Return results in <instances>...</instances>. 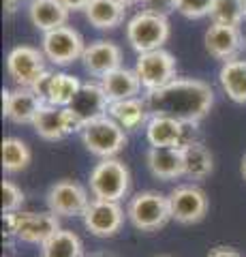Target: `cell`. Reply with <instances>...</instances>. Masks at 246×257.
Masks as SVG:
<instances>
[{"instance_id":"e575fe53","label":"cell","mask_w":246,"mask_h":257,"mask_svg":"<svg viewBox=\"0 0 246 257\" xmlns=\"http://www.w3.org/2000/svg\"><path fill=\"white\" fill-rule=\"evenodd\" d=\"M3 3H5V11L9 15H13L22 7V3H26V0H3Z\"/></svg>"},{"instance_id":"cb8c5ba5","label":"cell","mask_w":246,"mask_h":257,"mask_svg":"<svg viewBox=\"0 0 246 257\" xmlns=\"http://www.w3.org/2000/svg\"><path fill=\"white\" fill-rule=\"evenodd\" d=\"M218 82L223 92L235 103H246V60L233 58L220 67Z\"/></svg>"},{"instance_id":"7c38bea8","label":"cell","mask_w":246,"mask_h":257,"mask_svg":"<svg viewBox=\"0 0 246 257\" xmlns=\"http://www.w3.org/2000/svg\"><path fill=\"white\" fill-rule=\"evenodd\" d=\"M33 126L39 138L47 142H60L73 131H82L84 128L79 118L69 107H56V105H47V103L37 114Z\"/></svg>"},{"instance_id":"8992f818","label":"cell","mask_w":246,"mask_h":257,"mask_svg":"<svg viewBox=\"0 0 246 257\" xmlns=\"http://www.w3.org/2000/svg\"><path fill=\"white\" fill-rule=\"evenodd\" d=\"M79 133L86 150L101 159H112L126 146V131L107 114L90 120Z\"/></svg>"},{"instance_id":"44dd1931","label":"cell","mask_w":246,"mask_h":257,"mask_svg":"<svg viewBox=\"0 0 246 257\" xmlns=\"http://www.w3.org/2000/svg\"><path fill=\"white\" fill-rule=\"evenodd\" d=\"M107 116H112L116 122L129 133V131H139V128H144L152 114H150V109H148V103L141 101L139 96H135V99L109 103Z\"/></svg>"},{"instance_id":"484cf974","label":"cell","mask_w":246,"mask_h":257,"mask_svg":"<svg viewBox=\"0 0 246 257\" xmlns=\"http://www.w3.org/2000/svg\"><path fill=\"white\" fill-rule=\"evenodd\" d=\"M84 244L71 229H58L41 244V257H84Z\"/></svg>"},{"instance_id":"30bf717a","label":"cell","mask_w":246,"mask_h":257,"mask_svg":"<svg viewBox=\"0 0 246 257\" xmlns=\"http://www.w3.org/2000/svg\"><path fill=\"white\" fill-rule=\"evenodd\" d=\"M84 225L92 236L97 238H112L122 229L124 210L120 202H109V199H90L88 208L84 212Z\"/></svg>"},{"instance_id":"83f0119b","label":"cell","mask_w":246,"mask_h":257,"mask_svg":"<svg viewBox=\"0 0 246 257\" xmlns=\"http://www.w3.org/2000/svg\"><path fill=\"white\" fill-rule=\"evenodd\" d=\"M33 161V152H30L28 144L20 138H5L3 140V167L5 172L15 174L26 170Z\"/></svg>"},{"instance_id":"2e32d148","label":"cell","mask_w":246,"mask_h":257,"mask_svg":"<svg viewBox=\"0 0 246 257\" xmlns=\"http://www.w3.org/2000/svg\"><path fill=\"white\" fill-rule=\"evenodd\" d=\"M205 52L216 60H233L244 47V37L240 32V26H227V24H214L205 30L203 37Z\"/></svg>"},{"instance_id":"e0dca14e","label":"cell","mask_w":246,"mask_h":257,"mask_svg":"<svg viewBox=\"0 0 246 257\" xmlns=\"http://www.w3.org/2000/svg\"><path fill=\"white\" fill-rule=\"evenodd\" d=\"M82 62L90 75L105 77L122 67V50L114 41H94L86 47Z\"/></svg>"},{"instance_id":"8d00e7d4","label":"cell","mask_w":246,"mask_h":257,"mask_svg":"<svg viewBox=\"0 0 246 257\" xmlns=\"http://www.w3.org/2000/svg\"><path fill=\"white\" fill-rule=\"evenodd\" d=\"M116 3H120L122 7H133V5H137L139 0H116Z\"/></svg>"},{"instance_id":"4fadbf2b","label":"cell","mask_w":246,"mask_h":257,"mask_svg":"<svg viewBox=\"0 0 246 257\" xmlns=\"http://www.w3.org/2000/svg\"><path fill=\"white\" fill-rule=\"evenodd\" d=\"M88 204H90V197L86 189L73 180H60L56 184H52L50 193H47L50 212L58 216H84Z\"/></svg>"},{"instance_id":"4dcf8cb0","label":"cell","mask_w":246,"mask_h":257,"mask_svg":"<svg viewBox=\"0 0 246 257\" xmlns=\"http://www.w3.org/2000/svg\"><path fill=\"white\" fill-rule=\"evenodd\" d=\"M26 195L24 191L18 187L15 182L11 180H3V214H9V212H18Z\"/></svg>"},{"instance_id":"1f68e13d","label":"cell","mask_w":246,"mask_h":257,"mask_svg":"<svg viewBox=\"0 0 246 257\" xmlns=\"http://www.w3.org/2000/svg\"><path fill=\"white\" fill-rule=\"evenodd\" d=\"M139 3L144 5L146 11H156V13H165V15L176 9V0H139Z\"/></svg>"},{"instance_id":"5b68a950","label":"cell","mask_w":246,"mask_h":257,"mask_svg":"<svg viewBox=\"0 0 246 257\" xmlns=\"http://www.w3.org/2000/svg\"><path fill=\"white\" fill-rule=\"evenodd\" d=\"M90 191L97 199L120 202L131 191V172L120 159H103L90 172Z\"/></svg>"},{"instance_id":"60d3db41","label":"cell","mask_w":246,"mask_h":257,"mask_svg":"<svg viewBox=\"0 0 246 257\" xmlns=\"http://www.w3.org/2000/svg\"><path fill=\"white\" fill-rule=\"evenodd\" d=\"M244 3H246V0H244Z\"/></svg>"},{"instance_id":"74e56055","label":"cell","mask_w":246,"mask_h":257,"mask_svg":"<svg viewBox=\"0 0 246 257\" xmlns=\"http://www.w3.org/2000/svg\"><path fill=\"white\" fill-rule=\"evenodd\" d=\"M240 170H242V176H244V180H246V155L242 157V167H240Z\"/></svg>"},{"instance_id":"f546056e","label":"cell","mask_w":246,"mask_h":257,"mask_svg":"<svg viewBox=\"0 0 246 257\" xmlns=\"http://www.w3.org/2000/svg\"><path fill=\"white\" fill-rule=\"evenodd\" d=\"M214 0H176V11L188 20H201L210 15Z\"/></svg>"},{"instance_id":"d6a6232c","label":"cell","mask_w":246,"mask_h":257,"mask_svg":"<svg viewBox=\"0 0 246 257\" xmlns=\"http://www.w3.org/2000/svg\"><path fill=\"white\" fill-rule=\"evenodd\" d=\"M208 257H242V255L231 246H214V248H210Z\"/></svg>"},{"instance_id":"ac0fdd59","label":"cell","mask_w":246,"mask_h":257,"mask_svg":"<svg viewBox=\"0 0 246 257\" xmlns=\"http://www.w3.org/2000/svg\"><path fill=\"white\" fill-rule=\"evenodd\" d=\"M107 107H109V99L105 90H103L101 84H82L79 92L75 94V99L71 101L69 109L79 118L82 124H88L90 120L94 118H101L107 114Z\"/></svg>"},{"instance_id":"d6986e66","label":"cell","mask_w":246,"mask_h":257,"mask_svg":"<svg viewBox=\"0 0 246 257\" xmlns=\"http://www.w3.org/2000/svg\"><path fill=\"white\" fill-rule=\"evenodd\" d=\"M150 174L158 180H176L184 176V150L178 148H152L146 155Z\"/></svg>"},{"instance_id":"7a4b0ae2","label":"cell","mask_w":246,"mask_h":257,"mask_svg":"<svg viewBox=\"0 0 246 257\" xmlns=\"http://www.w3.org/2000/svg\"><path fill=\"white\" fill-rule=\"evenodd\" d=\"M169 20L165 13L146 11L141 9L137 15H133L126 24V41L137 54L163 50V45L169 39Z\"/></svg>"},{"instance_id":"f1b7e54d","label":"cell","mask_w":246,"mask_h":257,"mask_svg":"<svg viewBox=\"0 0 246 257\" xmlns=\"http://www.w3.org/2000/svg\"><path fill=\"white\" fill-rule=\"evenodd\" d=\"M210 20L214 24H227V26H240L246 20V3L244 0H214L210 11Z\"/></svg>"},{"instance_id":"d4e9b609","label":"cell","mask_w":246,"mask_h":257,"mask_svg":"<svg viewBox=\"0 0 246 257\" xmlns=\"http://www.w3.org/2000/svg\"><path fill=\"white\" fill-rule=\"evenodd\" d=\"M86 20L99 30H112L118 28L124 22L126 7H122L116 0H92L86 7Z\"/></svg>"},{"instance_id":"52a82bcc","label":"cell","mask_w":246,"mask_h":257,"mask_svg":"<svg viewBox=\"0 0 246 257\" xmlns=\"http://www.w3.org/2000/svg\"><path fill=\"white\" fill-rule=\"evenodd\" d=\"M41 47H43L45 58L54 64H58V67H67V64H73L75 60H82V56L86 52L82 35L71 26H60L56 30L45 32Z\"/></svg>"},{"instance_id":"9c48e42d","label":"cell","mask_w":246,"mask_h":257,"mask_svg":"<svg viewBox=\"0 0 246 257\" xmlns=\"http://www.w3.org/2000/svg\"><path fill=\"white\" fill-rule=\"evenodd\" d=\"M167 197L171 208V219L178 221L180 225L199 223L208 214V195L203 193V189L195 187V184H180Z\"/></svg>"},{"instance_id":"3957f363","label":"cell","mask_w":246,"mask_h":257,"mask_svg":"<svg viewBox=\"0 0 246 257\" xmlns=\"http://www.w3.org/2000/svg\"><path fill=\"white\" fill-rule=\"evenodd\" d=\"M146 138L152 148H178L186 150L188 146L201 142L197 122L178 120L169 116H150L146 124Z\"/></svg>"},{"instance_id":"8fae6325","label":"cell","mask_w":246,"mask_h":257,"mask_svg":"<svg viewBox=\"0 0 246 257\" xmlns=\"http://www.w3.org/2000/svg\"><path fill=\"white\" fill-rule=\"evenodd\" d=\"M45 71V54L30 45L13 47L7 56V73H9L15 86L33 88Z\"/></svg>"},{"instance_id":"836d02e7","label":"cell","mask_w":246,"mask_h":257,"mask_svg":"<svg viewBox=\"0 0 246 257\" xmlns=\"http://www.w3.org/2000/svg\"><path fill=\"white\" fill-rule=\"evenodd\" d=\"M60 3L65 5L69 11H86V7H88L92 0H60Z\"/></svg>"},{"instance_id":"d590c367","label":"cell","mask_w":246,"mask_h":257,"mask_svg":"<svg viewBox=\"0 0 246 257\" xmlns=\"http://www.w3.org/2000/svg\"><path fill=\"white\" fill-rule=\"evenodd\" d=\"M84 257H120L114 251H94V253H86Z\"/></svg>"},{"instance_id":"277c9868","label":"cell","mask_w":246,"mask_h":257,"mask_svg":"<svg viewBox=\"0 0 246 257\" xmlns=\"http://www.w3.org/2000/svg\"><path fill=\"white\" fill-rule=\"evenodd\" d=\"M126 216L133 223V227L144 234L158 231L171 219L169 197L156 191H141L131 197L129 206H126Z\"/></svg>"},{"instance_id":"f35d334b","label":"cell","mask_w":246,"mask_h":257,"mask_svg":"<svg viewBox=\"0 0 246 257\" xmlns=\"http://www.w3.org/2000/svg\"><path fill=\"white\" fill-rule=\"evenodd\" d=\"M156 257H169V255H156Z\"/></svg>"},{"instance_id":"ffe728a7","label":"cell","mask_w":246,"mask_h":257,"mask_svg":"<svg viewBox=\"0 0 246 257\" xmlns=\"http://www.w3.org/2000/svg\"><path fill=\"white\" fill-rule=\"evenodd\" d=\"M69 13L71 11L60 0H30V5H28L30 22H33L35 28L43 30V35L60 26H67Z\"/></svg>"},{"instance_id":"ba28073f","label":"cell","mask_w":246,"mask_h":257,"mask_svg":"<svg viewBox=\"0 0 246 257\" xmlns=\"http://www.w3.org/2000/svg\"><path fill=\"white\" fill-rule=\"evenodd\" d=\"M135 73L148 92L158 90L176 79V58L165 50L139 54L135 62Z\"/></svg>"},{"instance_id":"9a60e30c","label":"cell","mask_w":246,"mask_h":257,"mask_svg":"<svg viewBox=\"0 0 246 257\" xmlns=\"http://www.w3.org/2000/svg\"><path fill=\"white\" fill-rule=\"evenodd\" d=\"M45 101L33 88L15 86L13 90H3V111L13 124H33Z\"/></svg>"},{"instance_id":"6da1fadb","label":"cell","mask_w":246,"mask_h":257,"mask_svg":"<svg viewBox=\"0 0 246 257\" xmlns=\"http://www.w3.org/2000/svg\"><path fill=\"white\" fill-rule=\"evenodd\" d=\"M148 109L152 116H169L199 122L214 105V90L201 79L176 77L167 86L148 92Z\"/></svg>"},{"instance_id":"4316f807","label":"cell","mask_w":246,"mask_h":257,"mask_svg":"<svg viewBox=\"0 0 246 257\" xmlns=\"http://www.w3.org/2000/svg\"><path fill=\"white\" fill-rule=\"evenodd\" d=\"M214 170L212 152L203 146V142H197L184 150V176L190 180H205Z\"/></svg>"},{"instance_id":"7402d4cb","label":"cell","mask_w":246,"mask_h":257,"mask_svg":"<svg viewBox=\"0 0 246 257\" xmlns=\"http://www.w3.org/2000/svg\"><path fill=\"white\" fill-rule=\"evenodd\" d=\"M101 86H103V90H105L109 103L135 99L141 88H144L137 73H135V69L131 71V69H124V67L112 71V73H107L105 77H101Z\"/></svg>"},{"instance_id":"603a6c76","label":"cell","mask_w":246,"mask_h":257,"mask_svg":"<svg viewBox=\"0 0 246 257\" xmlns=\"http://www.w3.org/2000/svg\"><path fill=\"white\" fill-rule=\"evenodd\" d=\"M60 229L58 223V214L54 212H30L26 223L22 225L18 240L22 242H30V244H43L45 240H50L56 231Z\"/></svg>"},{"instance_id":"ab89813d","label":"cell","mask_w":246,"mask_h":257,"mask_svg":"<svg viewBox=\"0 0 246 257\" xmlns=\"http://www.w3.org/2000/svg\"><path fill=\"white\" fill-rule=\"evenodd\" d=\"M244 47H246V37H244Z\"/></svg>"},{"instance_id":"5bb4252c","label":"cell","mask_w":246,"mask_h":257,"mask_svg":"<svg viewBox=\"0 0 246 257\" xmlns=\"http://www.w3.org/2000/svg\"><path fill=\"white\" fill-rule=\"evenodd\" d=\"M82 88V82L75 75L69 73H50L45 71L35 82L33 90L41 96L47 105H56V107H69L71 101L75 99V94Z\"/></svg>"}]
</instances>
